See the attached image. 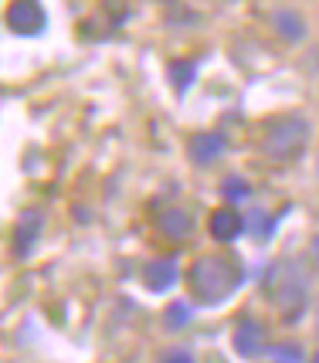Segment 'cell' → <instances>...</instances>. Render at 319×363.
<instances>
[{
	"label": "cell",
	"mask_w": 319,
	"mask_h": 363,
	"mask_svg": "<svg viewBox=\"0 0 319 363\" xmlns=\"http://www.w3.org/2000/svg\"><path fill=\"white\" fill-rule=\"evenodd\" d=\"M194 75H197V65L194 62H174L170 65V82H174L177 92H187L191 89Z\"/></svg>",
	"instance_id": "obj_12"
},
{
	"label": "cell",
	"mask_w": 319,
	"mask_h": 363,
	"mask_svg": "<svg viewBox=\"0 0 319 363\" xmlns=\"http://www.w3.org/2000/svg\"><path fill=\"white\" fill-rule=\"evenodd\" d=\"M7 28L21 38H31V34H41L45 31V11L38 0H11L7 7Z\"/></svg>",
	"instance_id": "obj_3"
},
{
	"label": "cell",
	"mask_w": 319,
	"mask_h": 363,
	"mask_svg": "<svg viewBox=\"0 0 319 363\" xmlns=\"http://www.w3.org/2000/svg\"><path fill=\"white\" fill-rule=\"evenodd\" d=\"M163 363H194V357L187 350H170V353L163 357Z\"/></svg>",
	"instance_id": "obj_14"
},
{
	"label": "cell",
	"mask_w": 319,
	"mask_h": 363,
	"mask_svg": "<svg viewBox=\"0 0 319 363\" xmlns=\"http://www.w3.org/2000/svg\"><path fill=\"white\" fill-rule=\"evenodd\" d=\"M163 326L170 333L187 330V326H191V306H187V302H170L167 313H163Z\"/></svg>",
	"instance_id": "obj_11"
},
{
	"label": "cell",
	"mask_w": 319,
	"mask_h": 363,
	"mask_svg": "<svg viewBox=\"0 0 319 363\" xmlns=\"http://www.w3.org/2000/svg\"><path fill=\"white\" fill-rule=\"evenodd\" d=\"M160 231L167 238H174V241H180V238L191 235V214L187 211H180V207H167L163 214H160Z\"/></svg>",
	"instance_id": "obj_9"
},
{
	"label": "cell",
	"mask_w": 319,
	"mask_h": 363,
	"mask_svg": "<svg viewBox=\"0 0 319 363\" xmlns=\"http://www.w3.org/2000/svg\"><path fill=\"white\" fill-rule=\"evenodd\" d=\"M316 255H319V238H316Z\"/></svg>",
	"instance_id": "obj_17"
},
{
	"label": "cell",
	"mask_w": 319,
	"mask_h": 363,
	"mask_svg": "<svg viewBox=\"0 0 319 363\" xmlns=\"http://www.w3.org/2000/svg\"><path fill=\"white\" fill-rule=\"evenodd\" d=\"M272 24H275V31L282 34L286 41H299L306 34L303 17L296 14V11H275V14H272Z\"/></svg>",
	"instance_id": "obj_10"
},
{
	"label": "cell",
	"mask_w": 319,
	"mask_h": 363,
	"mask_svg": "<svg viewBox=\"0 0 319 363\" xmlns=\"http://www.w3.org/2000/svg\"><path fill=\"white\" fill-rule=\"evenodd\" d=\"M231 343H235V353H238L241 360H255V357H262V353L269 350V343H265V326H262L258 319H241L238 326H235Z\"/></svg>",
	"instance_id": "obj_4"
},
{
	"label": "cell",
	"mask_w": 319,
	"mask_h": 363,
	"mask_svg": "<svg viewBox=\"0 0 319 363\" xmlns=\"http://www.w3.org/2000/svg\"><path fill=\"white\" fill-rule=\"evenodd\" d=\"M143 282L153 289V292H167L170 285L177 282V265L170 258H157L143 269Z\"/></svg>",
	"instance_id": "obj_8"
},
{
	"label": "cell",
	"mask_w": 319,
	"mask_h": 363,
	"mask_svg": "<svg viewBox=\"0 0 319 363\" xmlns=\"http://www.w3.org/2000/svg\"><path fill=\"white\" fill-rule=\"evenodd\" d=\"M208 231H211V238H214V241L228 245V241L241 238V231H245V218H241L235 207H218V211L211 214Z\"/></svg>",
	"instance_id": "obj_6"
},
{
	"label": "cell",
	"mask_w": 319,
	"mask_h": 363,
	"mask_svg": "<svg viewBox=\"0 0 319 363\" xmlns=\"http://www.w3.org/2000/svg\"><path fill=\"white\" fill-rule=\"evenodd\" d=\"M41 224H45L41 211H28V214L17 221V228H14V252L17 255H28L34 248V241L41 238Z\"/></svg>",
	"instance_id": "obj_7"
},
{
	"label": "cell",
	"mask_w": 319,
	"mask_h": 363,
	"mask_svg": "<svg viewBox=\"0 0 319 363\" xmlns=\"http://www.w3.org/2000/svg\"><path fill=\"white\" fill-rule=\"evenodd\" d=\"M187 285L201 306H218L241 285V269L238 262H231L224 255H201L191 265Z\"/></svg>",
	"instance_id": "obj_1"
},
{
	"label": "cell",
	"mask_w": 319,
	"mask_h": 363,
	"mask_svg": "<svg viewBox=\"0 0 319 363\" xmlns=\"http://www.w3.org/2000/svg\"><path fill=\"white\" fill-rule=\"evenodd\" d=\"M306 140H309V126L299 116H286V119H275L265 136H262V153L269 160H292L303 153Z\"/></svg>",
	"instance_id": "obj_2"
},
{
	"label": "cell",
	"mask_w": 319,
	"mask_h": 363,
	"mask_svg": "<svg viewBox=\"0 0 319 363\" xmlns=\"http://www.w3.org/2000/svg\"><path fill=\"white\" fill-rule=\"evenodd\" d=\"M275 353H279L282 360H299V350H296V343H282Z\"/></svg>",
	"instance_id": "obj_15"
},
{
	"label": "cell",
	"mask_w": 319,
	"mask_h": 363,
	"mask_svg": "<svg viewBox=\"0 0 319 363\" xmlns=\"http://www.w3.org/2000/svg\"><path fill=\"white\" fill-rule=\"evenodd\" d=\"M224 136L221 133H211V129H204V133H194L191 143H187V157L197 163V167H211V163H218V160L224 157Z\"/></svg>",
	"instance_id": "obj_5"
},
{
	"label": "cell",
	"mask_w": 319,
	"mask_h": 363,
	"mask_svg": "<svg viewBox=\"0 0 319 363\" xmlns=\"http://www.w3.org/2000/svg\"><path fill=\"white\" fill-rule=\"evenodd\" d=\"M309 363H319V353H313V360H309Z\"/></svg>",
	"instance_id": "obj_16"
},
{
	"label": "cell",
	"mask_w": 319,
	"mask_h": 363,
	"mask_svg": "<svg viewBox=\"0 0 319 363\" xmlns=\"http://www.w3.org/2000/svg\"><path fill=\"white\" fill-rule=\"evenodd\" d=\"M221 194L228 197V201H245V197L252 194V187H248L241 177H228V180L221 184Z\"/></svg>",
	"instance_id": "obj_13"
}]
</instances>
